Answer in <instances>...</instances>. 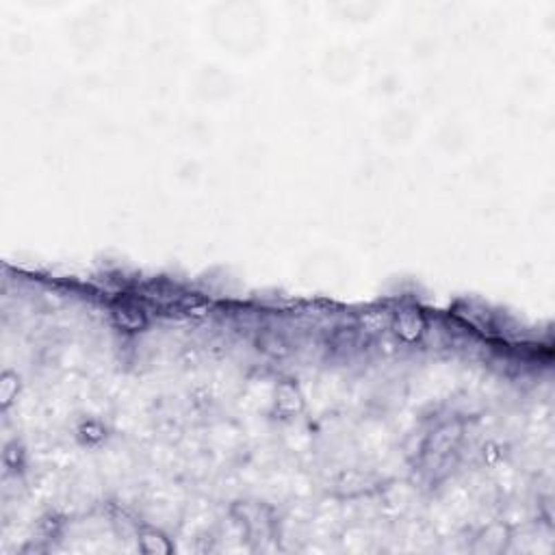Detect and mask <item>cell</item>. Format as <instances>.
<instances>
[{
	"label": "cell",
	"instance_id": "1",
	"mask_svg": "<svg viewBox=\"0 0 555 555\" xmlns=\"http://www.w3.org/2000/svg\"><path fill=\"white\" fill-rule=\"evenodd\" d=\"M425 330V319L419 311H402L395 319V332L399 334V338H404L406 343H414L416 338H421Z\"/></svg>",
	"mask_w": 555,
	"mask_h": 555
},
{
	"label": "cell",
	"instance_id": "2",
	"mask_svg": "<svg viewBox=\"0 0 555 555\" xmlns=\"http://www.w3.org/2000/svg\"><path fill=\"white\" fill-rule=\"evenodd\" d=\"M115 323L119 328H124V330H142L146 328V317L142 311H135V308H126V306H121V308H115Z\"/></svg>",
	"mask_w": 555,
	"mask_h": 555
},
{
	"label": "cell",
	"instance_id": "3",
	"mask_svg": "<svg viewBox=\"0 0 555 555\" xmlns=\"http://www.w3.org/2000/svg\"><path fill=\"white\" fill-rule=\"evenodd\" d=\"M139 543H142V549L146 553H157V555H167L169 551H172V545L167 543V538L159 532H154V529H146L142 534V538H139Z\"/></svg>",
	"mask_w": 555,
	"mask_h": 555
},
{
	"label": "cell",
	"instance_id": "4",
	"mask_svg": "<svg viewBox=\"0 0 555 555\" xmlns=\"http://www.w3.org/2000/svg\"><path fill=\"white\" fill-rule=\"evenodd\" d=\"M362 323H367L371 332H378V330L384 328V323H387V321H384V315H380V313H367L362 317Z\"/></svg>",
	"mask_w": 555,
	"mask_h": 555
}]
</instances>
